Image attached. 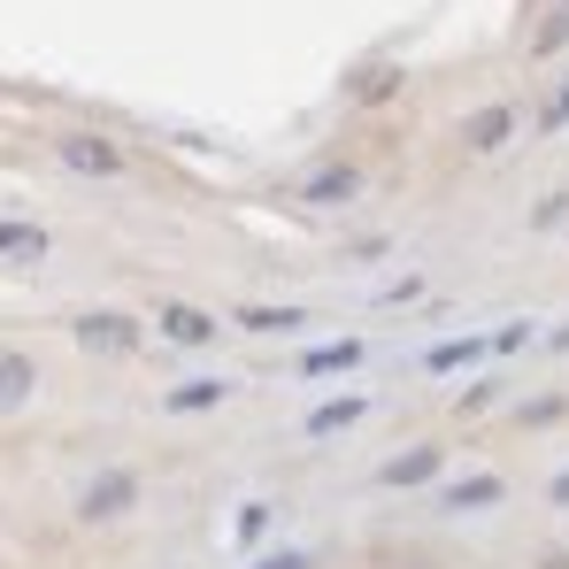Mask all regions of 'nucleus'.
<instances>
[{"label":"nucleus","mask_w":569,"mask_h":569,"mask_svg":"<svg viewBox=\"0 0 569 569\" xmlns=\"http://www.w3.org/2000/svg\"><path fill=\"white\" fill-rule=\"evenodd\" d=\"M39 254H47L39 223H0V262H39Z\"/></svg>","instance_id":"2"},{"label":"nucleus","mask_w":569,"mask_h":569,"mask_svg":"<svg viewBox=\"0 0 569 569\" xmlns=\"http://www.w3.org/2000/svg\"><path fill=\"white\" fill-rule=\"evenodd\" d=\"M200 331H208V323H200L192 308H170V339H200Z\"/></svg>","instance_id":"5"},{"label":"nucleus","mask_w":569,"mask_h":569,"mask_svg":"<svg viewBox=\"0 0 569 569\" xmlns=\"http://www.w3.org/2000/svg\"><path fill=\"white\" fill-rule=\"evenodd\" d=\"M70 162H86V170H116V154H108L100 139H70Z\"/></svg>","instance_id":"4"},{"label":"nucleus","mask_w":569,"mask_h":569,"mask_svg":"<svg viewBox=\"0 0 569 569\" xmlns=\"http://www.w3.org/2000/svg\"><path fill=\"white\" fill-rule=\"evenodd\" d=\"M139 500V477L131 470H108V477H93L86 492H78V516H123Z\"/></svg>","instance_id":"1"},{"label":"nucleus","mask_w":569,"mask_h":569,"mask_svg":"<svg viewBox=\"0 0 569 569\" xmlns=\"http://www.w3.org/2000/svg\"><path fill=\"white\" fill-rule=\"evenodd\" d=\"M23 400H31V362L23 355H0V416L23 408Z\"/></svg>","instance_id":"3"}]
</instances>
